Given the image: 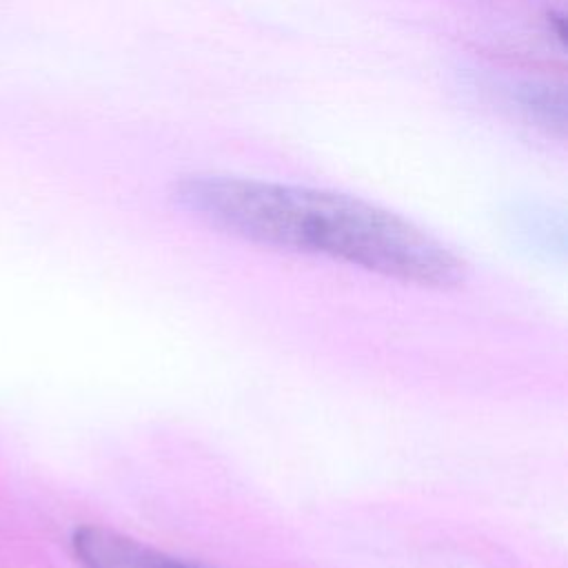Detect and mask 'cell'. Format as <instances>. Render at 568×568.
Segmentation results:
<instances>
[{"label":"cell","mask_w":568,"mask_h":568,"mask_svg":"<svg viewBox=\"0 0 568 568\" xmlns=\"http://www.w3.org/2000/svg\"><path fill=\"white\" fill-rule=\"evenodd\" d=\"M171 200L204 226L255 246L328 257L422 288H453L466 275L459 255L437 237L355 195L197 173L178 180Z\"/></svg>","instance_id":"cell-1"},{"label":"cell","mask_w":568,"mask_h":568,"mask_svg":"<svg viewBox=\"0 0 568 568\" xmlns=\"http://www.w3.org/2000/svg\"><path fill=\"white\" fill-rule=\"evenodd\" d=\"M80 568H197L120 530L84 524L69 537Z\"/></svg>","instance_id":"cell-2"},{"label":"cell","mask_w":568,"mask_h":568,"mask_svg":"<svg viewBox=\"0 0 568 568\" xmlns=\"http://www.w3.org/2000/svg\"><path fill=\"white\" fill-rule=\"evenodd\" d=\"M517 109L537 126L548 131H564L566 126V100L564 89L544 82H524L513 89Z\"/></svg>","instance_id":"cell-3"}]
</instances>
